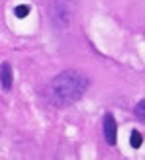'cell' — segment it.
Segmentation results:
<instances>
[{
    "label": "cell",
    "instance_id": "obj_6",
    "mask_svg": "<svg viewBox=\"0 0 145 160\" xmlns=\"http://www.w3.org/2000/svg\"><path fill=\"white\" fill-rule=\"evenodd\" d=\"M135 115H137L141 121H145V100H141L137 106H135Z\"/></svg>",
    "mask_w": 145,
    "mask_h": 160
},
{
    "label": "cell",
    "instance_id": "obj_5",
    "mask_svg": "<svg viewBox=\"0 0 145 160\" xmlns=\"http://www.w3.org/2000/svg\"><path fill=\"white\" fill-rule=\"evenodd\" d=\"M141 142H143L141 133H139V131H133V133H132V147H133V148H139Z\"/></svg>",
    "mask_w": 145,
    "mask_h": 160
},
{
    "label": "cell",
    "instance_id": "obj_4",
    "mask_svg": "<svg viewBox=\"0 0 145 160\" xmlns=\"http://www.w3.org/2000/svg\"><path fill=\"white\" fill-rule=\"evenodd\" d=\"M0 82H2L4 90H10L12 88V68H10L8 62H4L2 68H0Z\"/></svg>",
    "mask_w": 145,
    "mask_h": 160
},
{
    "label": "cell",
    "instance_id": "obj_1",
    "mask_svg": "<svg viewBox=\"0 0 145 160\" xmlns=\"http://www.w3.org/2000/svg\"><path fill=\"white\" fill-rule=\"evenodd\" d=\"M88 88V78L78 70H63L49 82V100L57 108L78 102Z\"/></svg>",
    "mask_w": 145,
    "mask_h": 160
},
{
    "label": "cell",
    "instance_id": "obj_2",
    "mask_svg": "<svg viewBox=\"0 0 145 160\" xmlns=\"http://www.w3.org/2000/svg\"><path fill=\"white\" fill-rule=\"evenodd\" d=\"M75 6L77 0H51L49 2V18L59 29L69 28L75 16Z\"/></svg>",
    "mask_w": 145,
    "mask_h": 160
},
{
    "label": "cell",
    "instance_id": "obj_3",
    "mask_svg": "<svg viewBox=\"0 0 145 160\" xmlns=\"http://www.w3.org/2000/svg\"><path fill=\"white\" fill-rule=\"evenodd\" d=\"M116 137H118V127H116V119L112 113L104 115V139L108 145H116Z\"/></svg>",
    "mask_w": 145,
    "mask_h": 160
},
{
    "label": "cell",
    "instance_id": "obj_7",
    "mask_svg": "<svg viewBox=\"0 0 145 160\" xmlns=\"http://www.w3.org/2000/svg\"><path fill=\"white\" fill-rule=\"evenodd\" d=\"M28 14H30V6H18L16 8V16H18V18H26Z\"/></svg>",
    "mask_w": 145,
    "mask_h": 160
}]
</instances>
